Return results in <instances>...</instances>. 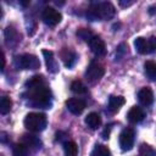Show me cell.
I'll return each instance as SVG.
<instances>
[{"label": "cell", "instance_id": "ffe728a7", "mask_svg": "<svg viewBox=\"0 0 156 156\" xmlns=\"http://www.w3.org/2000/svg\"><path fill=\"white\" fill-rule=\"evenodd\" d=\"M12 107V101L7 96H2L0 100V113L1 115H7L11 111Z\"/></svg>", "mask_w": 156, "mask_h": 156}, {"label": "cell", "instance_id": "8992f818", "mask_svg": "<svg viewBox=\"0 0 156 156\" xmlns=\"http://www.w3.org/2000/svg\"><path fill=\"white\" fill-rule=\"evenodd\" d=\"M104 74H105V68L98 62H91L85 71V77L90 83H95L100 80Z\"/></svg>", "mask_w": 156, "mask_h": 156}, {"label": "cell", "instance_id": "cb8c5ba5", "mask_svg": "<svg viewBox=\"0 0 156 156\" xmlns=\"http://www.w3.org/2000/svg\"><path fill=\"white\" fill-rule=\"evenodd\" d=\"M77 35L80 38V39H83L84 41H90V39L94 37L93 35V33L89 30V29H85V28H80L78 32H77Z\"/></svg>", "mask_w": 156, "mask_h": 156}, {"label": "cell", "instance_id": "30bf717a", "mask_svg": "<svg viewBox=\"0 0 156 156\" xmlns=\"http://www.w3.org/2000/svg\"><path fill=\"white\" fill-rule=\"evenodd\" d=\"M139 102L144 106H150L154 102V93L149 87H144L138 93Z\"/></svg>", "mask_w": 156, "mask_h": 156}, {"label": "cell", "instance_id": "9a60e30c", "mask_svg": "<svg viewBox=\"0 0 156 156\" xmlns=\"http://www.w3.org/2000/svg\"><path fill=\"white\" fill-rule=\"evenodd\" d=\"M134 46L136 49V51L141 55L144 54H149V43H147V39L143 38V37H138L135 40H134Z\"/></svg>", "mask_w": 156, "mask_h": 156}, {"label": "cell", "instance_id": "83f0119b", "mask_svg": "<svg viewBox=\"0 0 156 156\" xmlns=\"http://www.w3.org/2000/svg\"><path fill=\"white\" fill-rule=\"evenodd\" d=\"M119 4H121L122 6H128V5H132V4H133V1H128V2H124V1H121Z\"/></svg>", "mask_w": 156, "mask_h": 156}, {"label": "cell", "instance_id": "d4e9b609", "mask_svg": "<svg viewBox=\"0 0 156 156\" xmlns=\"http://www.w3.org/2000/svg\"><path fill=\"white\" fill-rule=\"evenodd\" d=\"M27 145L26 144H17L13 147V156H26L27 155Z\"/></svg>", "mask_w": 156, "mask_h": 156}, {"label": "cell", "instance_id": "ac0fdd59", "mask_svg": "<svg viewBox=\"0 0 156 156\" xmlns=\"http://www.w3.org/2000/svg\"><path fill=\"white\" fill-rule=\"evenodd\" d=\"M90 156H111V151L107 146L102 144H96L95 147L93 149Z\"/></svg>", "mask_w": 156, "mask_h": 156}, {"label": "cell", "instance_id": "2e32d148", "mask_svg": "<svg viewBox=\"0 0 156 156\" xmlns=\"http://www.w3.org/2000/svg\"><path fill=\"white\" fill-rule=\"evenodd\" d=\"M61 56H62V58H63V62H65L66 67H72V66L74 65V62H76V58H77L76 54H74L73 51L68 50V49H65V50L61 52Z\"/></svg>", "mask_w": 156, "mask_h": 156}, {"label": "cell", "instance_id": "3957f363", "mask_svg": "<svg viewBox=\"0 0 156 156\" xmlns=\"http://www.w3.org/2000/svg\"><path fill=\"white\" fill-rule=\"evenodd\" d=\"M46 116L40 112H30L24 117L23 124L30 132H41L46 127Z\"/></svg>", "mask_w": 156, "mask_h": 156}, {"label": "cell", "instance_id": "4316f807", "mask_svg": "<svg viewBox=\"0 0 156 156\" xmlns=\"http://www.w3.org/2000/svg\"><path fill=\"white\" fill-rule=\"evenodd\" d=\"M2 66H1V71H4V68H5V62H6V60H5V55H4V52H2Z\"/></svg>", "mask_w": 156, "mask_h": 156}, {"label": "cell", "instance_id": "4fadbf2b", "mask_svg": "<svg viewBox=\"0 0 156 156\" xmlns=\"http://www.w3.org/2000/svg\"><path fill=\"white\" fill-rule=\"evenodd\" d=\"M126 99L123 96H110L108 99V110L115 113L117 111H119V108L124 105Z\"/></svg>", "mask_w": 156, "mask_h": 156}, {"label": "cell", "instance_id": "44dd1931", "mask_svg": "<svg viewBox=\"0 0 156 156\" xmlns=\"http://www.w3.org/2000/svg\"><path fill=\"white\" fill-rule=\"evenodd\" d=\"M71 90L76 94H84L87 93V87L84 85V83L82 80H73L71 83Z\"/></svg>", "mask_w": 156, "mask_h": 156}, {"label": "cell", "instance_id": "52a82bcc", "mask_svg": "<svg viewBox=\"0 0 156 156\" xmlns=\"http://www.w3.org/2000/svg\"><path fill=\"white\" fill-rule=\"evenodd\" d=\"M134 145V130L124 128L119 134V146L123 151H129Z\"/></svg>", "mask_w": 156, "mask_h": 156}, {"label": "cell", "instance_id": "5bb4252c", "mask_svg": "<svg viewBox=\"0 0 156 156\" xmlns=\"http://www.w3.org/2000/svg\"><path fill=\"white\" fill-rule=\"evenodd\" d=\"M43 55H44V58H45L48 69L51 71V72H56V71H57V63H56V61H55V58H54L52 51L43 50Z\"/></svg>", "mask_w": 156, "mask_h": 156}, {"label": "cell", "instance_id": "6da1fadb", "mask_svg": "<svg viewBox=\"0 0 156 156\" xmlns=\"http://www.w3.org/2000/svg\"><path fill=\"white\" fill-rule=\"evenodd\" d=\"M30 88V100L33 104L39 105V106H48L50 105V90L43 85L41 83V77L35 76L30 80L27 82Z\"/></svg>", "mask_w": 156, "mask_h": 156}, {"label": "cell", "instance_id": "603a6c76", "mask_svg": "<svg viewBox=\"0 0 156 156\" xmlns=\"http://www.w3.org/2000/svg\"><path fill=\"white\" fill-rule=\"evenodd\" d=\"M5 39L7 44H11L12 41H18L17 39V32L12 27H7L5 29Z\"/></svg>", "mask_w": 156, "mask_h": 156}, {"label": "cell", "instance_id": "7c38bea8", "mask_svg": "<svg viewBox=\"0 0 156 156\" xmlns=\"http://www.w3.org/2000/svg\"><path fill=\"white\" fill-rule=\"evenodd\" d=\"M85 124L90 128V129H98L100 126H101V117L99 113L96 112H90L88 113V116L85 117L84 119Z\"/></svg>", "mask_w": 156, "mask_h": 156}, {"label": "cell", "instance_id": "8fae6325", "mask_svg": "<svg viewBox=\"0 0 156 156\" xmlns=\"http://www.w3.org/2000/svg\"><path fill=\"white\" fill-rule=\"evenodd\" d=\"M127 117H128V121H129L130 123H139V122H141V121L144 119L145 112L143 111L141 107H139V106H133V107L128 111Z\"/></svg>", "mask_w": 156, "mask_h": 156}, {"label": "cell", "instance_id": "9c48e42d", "mask_svg": "<svg viewBox=\"0 0 156 156\" xmlns=\"http://www.w3.org/2000/svg\"><path fill=\"white\" fill-rule=\"evenodd\" d=\"M89 45H90L91 51H93L95 55H98V56L105 55V52H106V45H105L104 40H102L100 37L94 35V37L90 39Z\"/></svg>", "mask_w": 156, "mask_h": 156}, {"label": "cell", "instance_id": "7a4b0ae2", "mask_svg": "<svg viewBox=\"0 0 156 156\" xmlns=\"http://www.w3.org/2000/svg\"><path fill=\"white\" fill-rule=\"evenodd\" d=\"M116 13V10H115V6L111 4V2H100V4H96V5H93L89 10H88V13L87 16L94 21V20H102V21H107V20H111Z\"/></svg>", "mask_w": 156, "mask_h": 156}, {"label": "cell", "instance_id": "ba28073f", "mask_svg": "<svg viewBox=\"0 0 156 156\" xmlns=\"http://www.w3.org/2000/svg\"><path fill=\"white\" fill-rule=\"evenodd\" d=\"M66 106L68 111L73 115H80L85 108V101L78 98H71L66 101Z\"/></svg>", "mask_w": 156, "mask_h": 156}, {"label": "cell", "instance_id": "7402d4cb", "mask_svg": "<svg viewBox=\"0 0 156 156\" xmlns=\"http://www.w3.org/2000/svg\"><path fill=\"white\" fill-rule=\"evenodd\" d=\"M139 156H156V150L147 144H141L139 146Z\"/></svg>", "mask_w": 156, "mask_h": 156}, {"label": "cell", "instance_id": "5b68a950", "mask_svg": "<svg viewBox=\"0 0 156 156\" xmlns=\"http://www.w3.org/2000/svg\"><path fill=\"white\" fill-rule=\"evenodd\" d=\"M41 18H43V21H44L45 24L54 27V26H56V24H58V23L61 22L62 15H61L56 9L48 6V7H45V9L43 10Z\"/></svg>", "mask_w": 156, "mask_h": 156}, {"label": "cell", "instance_id": "e0dca14e", "mask_svg": "<svg viewBox=\"0 0 156 156\" xmlns=\"http://www.w3.org/2000/svg\"><path fill=\"white\" fill-rule=\"evenodd\" d=\"M63 151H65V156H77L78 155V146L74 141H65L63 143Z\"/></svg>", "mask_w": 156, "mask_h": 156}, {"label": "cell", "instance_id": "d6986e66", "mask_svg": "<svg viewBox=\"0 0 156 156\" xmlns=\"http://www.w3.org/2000/svg\"><path fill=\"white\" fill-rule=\"evenodd\" d=\"M144 69H145V74L150 79H152V80L156 79V62H154V61H146L145 65H144Z\"/></svg>", "mask_w": 156, "mask_h": 156}, {"label": "cell", "instance_id": "484cf974", "mask_svg": "<svg viewBox=\"0 0 156 156\" xmlns=\"http://www.w3.org/2000/svg\"><path fill=\"white\" fill-rule=\"evenodd\" d=\"M147 43H149V54L150 52H154L156 50V38L155 37H151L147 39Z\"/></svg>", "mask_w": 156, "mask_h": 156}, {"label": "cell", "instance_id": "277c9868", "mask_svg": "<svg viewBox=\"0 0 156 156\" xmlns=\"http://www.w3.org/2000/svg\"><path fill=\"white\" fill-rule=\"evenodd\" d=\"M15 66L18 69H37L40 67L39 58L30 54H23L15 57Z\"/></svg>", "mask_w": 156, "mask_h": 156}]
</instances>
